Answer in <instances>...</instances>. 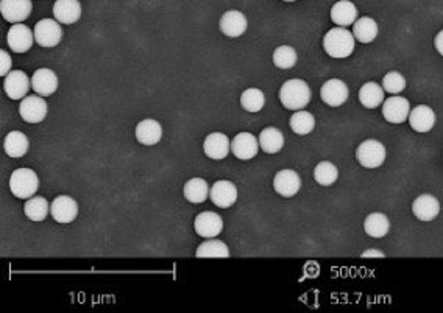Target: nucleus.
I'll use <instances>...</instances> for the list:
<instances>
[{
  "label": "nucleus",
  "instance_id": "nucleus-1",
  "mask_svg": "<svg viewBox=\"0 0 443 313\" xmlns=\"http://www.w3.org/2000/svg\"><path fill=\"white\" fill-rule=\"evenodd\" d=\"M279 100L286 109L300 111L306 108L307 103L311 102V89L303 79H287L279 89Z\"/></svg>",
  "mask_w": 443,
  "mask_h": 313
},
{
  "label": "nucleus",
  "instance_id": "nucleus-2",
  "mask_svg": "<svg viewBox=\"0 0 443 313\" xmlns=\"http://www.w3.org/2000/svg\"><path fill=\"white\" fill-rule=\"evenodd\" d=\"M356 45L353 31H348L345 26H335L326 33L324 38V49L333 58L350 56Z\"/></svg>",
  "mask_w": 443,
  "mask_h": 313
},
{
  "label": "nucleus",
  "instance_id": "nucleus-3",
  "mask_svg": "<svg viewBox=\"0 0 443 313\" xmlns=\"http://www.w3.org/2000/svg\"><path fill=\"white\" fill-rule=\"evenodd\" d=\"M39 188L38 175L31 169H17L10 178V189L16 198L29 199Z\"/></svg>",
  "mask_w": 443,
  "mask_h": 313
},
{
  "label": "nucleus",
  "instance_id": "nucleus-4",
  "mask_svg": "<svg viewBox=\"0 0 443 313\" xmlns=\"http://www.w3.org/2000/svg\"><path fill=\"white\" fill-rule=\"evenodd\" d=\"M387 151L382 142L377 139H367L356 150V159L365 169H378L386 161Z\"/></svg>",
  "mask_w": 443,
  "mask_h": 313
},
{
  "label": "nucleus",
  "instance_id": "nucleus-5",
  "mask_svg": "<svg viewBox=\"0 0 443 313\" xmlns=\"http://www.w3.org/2000/svg\"><path fill=\"white\" fill-rule=\"evenodd\" d=\"M35 41L36 44L41 45V47L50 49L55 47L59 43H61L63 38V30L61 25L55 19H43L35 25Z\"/></svg>",
  "mask_w": 443,
  "mask_h": 313
},
{
  "label": "nucleus",
  "instance_id": "nucleus-6",
  "mask_svg": "<svg viewBox=\"0 0 443 313\" xmlns=\"http://www.w3.org/2000/svg\"><path fill=\"white\" fill-rule=\"evenodd\" d=\"M411 112V103L409 100L400 96H392L382 103V116L388 123H402L409 119Z\"/></svg>",
  "mask_w": 443,
  "mask_h": 313
},
{
  "label": "nucleus",
  "instance_id": "nucleus-7",
  "mask_svg": "<svg viewBox=\"0 0 443 313\" xmlns=\"http://www.w3.org/2000/svg\"><path fill=\"white\" fill-rule=\"evenodd\" d=\"M348 96H350L348 86L339 78L328 79L320 89L321 100H324L328 106H331V108H339V106L344 105L348 100Z\"/></svg>",
  "mask_w": 443,
  "mask_h": 313
},
{
  "label": "nucleus",
  "instance_id": "nucleus-8",
  "mask_svg": "<svg viewBox=\"0 0 443 313\" xmlns=\"http://www.w3.org/2000/svg\"><path fill=\"white\" fill-rule=\"evenodd\" d=\"M6 43L10 49L16 53H25L31 49L35 43V33H31L29 26L21 24H15L6 33Z\"/></svg>",
  "mask_w": 443,
  "mask_h": 313
},
{
  "label": "nucleus",
  "instance_id": "nucleus-9",
  "mask_svg": "<svg viewBox=\"0 0 443 313\" xmlns=\"http://www.w3.org/2000/svg\"><path fill=\"white\" fill-rule=\"evenodd\" d=\"M31 0H0V13L5 21L21 24L31 15Z\"/></svg>",
  "mask_w": 443,
  "mask_h": 313
},
{
  "label": "nucleus",
  "instance_id": "nucleus-10",
  "mask_svg": "<svg viewBox=\"0 0 443 313\" xmlns=\"http://www.w3.org/2000/svg\"><path fill=\"white\" fill-rule=\"evenodd\" d=\"M194 229L200 237L214 238L224 229V220L216 212H201L194 220Z\"/></svg>",
  "mask_w": 443,
  "mask_h": 313
},
{
  "label": "nucleus",
  "instance_id": "nucleus-11",
  "mask_svg": "<svg viewBox=\"0 0 443 313\" xmlns=\"http://www.w3.org/2000/svg\"><path fill=\"white\" fill-rule=\"evenodd\" d=\"M301 188V179L297 171L281 170L273 178V189L283 198H292L298 193Z\"/></svg>",
  "mask_w": 443,
  "mask_h": 313
},
{
  "label": "nucleus",
  "instance_id": "nucleus-12",
  "mask_svg": "<svg viewBox=\"0 0 443 313\" xmlns=\"http://www.w3.org/2000/svg\"><path fill=\"white\" fill-rule=\"evenodd\" d=\"M412 214L420 222H433L440 214V203L431 193H423L417 197L412 203Z\"/></svg>",
  "mask_w": 443,
  "mask_h": 313
},
{
  "label": "nucleus",
  "instance_id": "nucleus-13",
  "mask_svg": "<svg viewBox=\"0 0 443 313\" xmlns=\"http://www.w3.org/2000/svg\"><path fill=\"white\" fill-rule=\"evenodd\" d=\"M19 114L27 123H39L47 116V102L43 97H25L19 105Z\"/></svg>",
  "mask_w": 443,
  "mask_h": 313
},
{
  "label": "nucleus",
  "instance_id": "nucleus-14",
  "mask_svg": "<svg viewBox=\"0 0 443 313\" xmlns=\"http://www.w3.org/2000/svg\"><path fill=\"white\" fill-rule=\"evenodd\" d=\"M50 214L58 223H72L78 215V204L71 197H57L50 204Z\"/></svg>",
  "mask_w": 443,
  "mask_h": 313
},
{
  "label": "nucleus",
  "instance_id": "nucleus-15",
  "mask_svg": "<svg viewBox=\"0 0 443 313\" xmlns=\"http://www.w3.org/2000/svg\"><path fill=\"white\" fill-rule=\"evenodd\" d=\"M3 89L11 100L25 98L30 91V78L22 70H13L5 77Z\"/></svg>",
  "mask_w": 443,
  "mask_h": 313
},
{
  "label": "nucleus",
  "instance_id": "nucleus-16",
  "mask_svg": "<svg viewBox=\"0 0 443 313\" xmlns=\"http://www.w3.org/2000/svg\"><path fill=\"white\" fill-rule=\"evenodd\" d=\"M211 201L217 206V208L226 209L236 203L238 199V189L231 181H217L210 190Z\"/></svg>",
  "mask_w": 443,
  "mask_h": 313
},
{
  "label": "nucleus",
  "instance_id": "nucleus-17",
  "mask_svg": "<svg viewBox=\"0 0 443 313\" xmlns=\"http://www.w3.org/2000/svg\"><path fill=\"white\" fill-rule=\"evenodd\" d=\"M231 151L240 161H248L258 155L259 151V141L250 132H239V135L233 139L231 142Z\"/></svg>",
  "mask_w": 443,
  "mask_h": 313
},
{
  "label": "nucleus",
  "instance_id": "nucleus-18",
  "mask_svg": "<svg viewBox=\"0 0 443 313\" xmlns=\"http://www.w3.org/2000/svg\"><path fill=\"white\" fill-rule=\"evenodd\" d=\"M247 17L238 10L226 11L220 19V31L228 38H239L247 31Z\"/></svg>",
  "mask_w": 443,
  "mask_h": 313
},
{
  "label": "nucleus",
  "instance_id": "nucleus-19",
  "mask_svg": "<svg viewBox=\"0 0 443 313\" xmlns=\"http://www.w3.org/2000/svg\"><path fill=\"white\" fill-rule=\"evenodd\" d=\"M31 88L41 97H49L55 94L58 89V77L50 69H38L31 77Z\"/></svg>",
  "mask_w": 443,
  "mask_h": 313
},
{
  "label": "nucleus",
  "instance_id": "nucleus-20",
  "mask_svg": "<svg viewBox=\"0 0 443 313\" xmlns=\"http://www.w3.org/2000/svg\"><path fill=\"white\" fill-rule=\"evenodd\" d=\"M407 122L414 131L429 132L435 125V112L431 109V106L420 105L409 112Z\"/></svg>",
  "mask_w": 443,
  "mask_h": 313
},
{
  "label": "nucleus",
  "instance_id": "nucleus-21",
  "mask_svg": "<svg viewBox=\"0 0 443 313\" xmlns=\"http://www.w3.org/2000/svg\"><path fill=\"white\" fill-rule=\"evenodd\" d=\"M53 16L59 24H75L82 17V3L78 0H57L53 5Z\"/></svg>",
  "mask_w": 443,
  "mask_h": 313
},
{
  "label": "nucleus",
  "instance_id": "nucleus-22",
  "mask_svg": "<svg viewBox=\"0 0 443 313\" xmlns=\"http://www.w3.org/2000/svg\"><path fill=\"white\" fill-rule=\"evenodd\" d=\"M203 150L206 153V156L220 161V159H225L231 150L230 139H228L224 132H211V135L206 136L205 139Z\"/></svg>",
  "mask_w": 443,
  "mask_h": 313
},
{
  "label": "nucleus",
  "instance_id": "nucleus-23",
  "mask_svg": "<svg viewBox=\"0 0 443 313\" xmlns=\"http://www.w3.org/2000/svg\"><path fill=\"white\" fill-rule=\"evenodd\" d=\"M358 8L350 0H339L331 8V21L339 26H350L358 21Z\"/></svg>",
  "mask_w": 443,
  "mask_h": 313
},
{
  "label": "nucleus",
  "instance_id": "nucleus-24",
  "mask_svg": "<svg viewBox=\"0 0 443 313\" xmlns=\"http://www.w3.org/2000/svg\"><path fill=\"white\" fill-rule=\"evenodd\" d=\"M163 137V128L153 119H144L136 126V139L143 145H157Z\"/></svg>",
  "mask_w": 443,
  "mask_h": 313
},
{
  "label": "nucleus",
  "instance_id": "nucleus-25",
  "mask_svg": "<svg viewBox=\"0 0 443 313\" xmlns=\"http://www.w3.org/2000/svg\"><path fill=\"white\" fill-rule=\"evenodd\" d=\"M359 102L367 109H377L384 103V89L378 83L368 82L359 91Z\"/></svg>",
  "mask_w": 443,
  "mask_h": 313
},
{
  "label": "nucleus",
  "instance_id": "nucleus-26",
  "mask_svg": "<svg viewBox=\"0 0 443 313\" xmlns=\"http://www.w3.org/2000/svg\"><path fill=\"white\" fill-rule=\"evenodd\" d=\"M378 24L375 19L364 16L359 17L358 21L353 24V35L356 38V41H359L362 44H370L378 36Z\"/></svg>",
  "mask_w": 443,
  "mask_h": 313
},
{
  "label": "nucleus",
  "instance_id": "nucleus-27",
  "mask_svg": "<svg viewBox=\"0 0 443 313\" xmlns=\"http://www.w3.org/2000/svg\"><path fill=\"white\" fill-rule=\"evenodd\" d=\"M259 146L263 148V151L268 153V155H273V153H278L284 146V136L278 128L275 126H267L259 135Z\"/></svg>",
  "mask_w": 443,
  "mask_h": 313
},
{
  "label": "nucleus",
  "instance_id": "nucleus-28",
  "mask_svg": "<svg viewBox=\"0 0 443 313\" xmlns=\"http://www.w3.org/2000/svg\"><path fill=\"white\" fill-rule=\"evenodd\" d=\"M364 231L372 238H382L391 231V222H388L387 215L381 214V212H373V214L367 215L365 218Z\"/></svg>",
  "mask_w": 443,
  "mask_h": 313
},
{
  "label": "nucleus",
  "instance_id": "nucleus-29",
  "mask_svg": "<svg viewBox=\"0 0 443 313\" xmlns=\"http://www.w3.org/2000/svg\"><path fill=\"white\" fill-rule=\"evenodd\" d=\"M29 137L21 131H11L6 135L3 148L10 158H22L29 151Z\"/></svg>",
  "mask_w": 443,
  "mask_h": 313
},
{
  "label": "nucleus",
  "instance_id": "nucleus-30",
  "mask_svg": "<svg viewBox=\"0 0 443 313\" xmlns=\"http://www.w3.org/2000/svg\"><path fill=\"white\" fill-rule=\"evenodd\" d=\"M196 257H198V259H206V257L228 259L230 257V250H228V246L224 242L217 241L216 237L206 238V242L201 243L197 248Z\"/></svg>",
  "mask_w": 443,
  "mask_h": 313
},
{
  "label": "nucleus",
  "instance_id": "nucleus-31",
  "mask_svg": "<svg viewBox=\"0 0 443 313\" xmlns=\"http://www.w3.org/2000/svg\"><path fill=\"white\" fill-rule=\"evenodd\" d=\"M184 198L191 203H203L210 197V188L203 178H192L184 184Z\"/></svg>",
  "mask_w": 443,
  "mask_h": 313
},
{
  "label": "nucleus",
  "instance_id": "nucleus-32",
  "mask_svg": "<svg viewBox=\"0 0 443 313\" xmlns=\"http://www.w3.org/2000/svg\"><path fill=\"white\" fill-rule=\"evenodd\" d=\"M49 203L43 197H31L27 199L24 206L25 217L31 220V222H43V220L49 214Z\"/></svg>",
  "mask_w": 443,
  "mask_h": 313
},
{
  "label": "nucleus",
  "instance_id": "nucleus-33",
  "mask_svg": "<svg viewBox=\"0 0 443 313\" xmlns=\"http://www.w3.org/2000/svg\"><path fill=\"white\" fill-rule=\"evenodd\" d=\"M289 125H291V128L295 135L306 136L314 130L315 119L311 112L300 109V111H295V114L291 117V121H289Z\"/></svg>",
  "mask_w": 443,
  "mask_h": 313
},
{
  "label": "nucleus",
  "instance_id": "nucleus-34",
  "mask_svg": "<svg viewBox=\"0 0 443 313\" xmlns=\"http://www.w3.org/2000/svg\"><path fill=\"white\" fill-rule=\"evenodd\" d=\"M339 176V170L335 165L330 161H324L317 164V167L314 169V178L320 185L324 188H328V185H333L335 181H337Z\"/></svg>",
  "mask_w": 443,
  "mask_h": 313
},
{
  "label": "nucleus",
  "instance_id": "nucleus-35",
  "mask_svg": "<svg viewBox=\"0 0 443 313\" xmlns=\"http://www.w3.org/2000/svg\"><path fill=\"white\" fill-rule=\"evenodd\" d=\"M266 105V97L263 94V91H259L256 88H250L244 91V94L240 96V106L247 112H259L264 108Z\"/></svg>",
  "mask_w": 443,
  "mask_h": 313
},
{
  "label": "nucleus",
  "instance_id": "nucleus-36",
  "mask_svg": "<svg viewBox=\"0 0 443 313\" xmlns=\"http://www.w3.org/2000/svg\"><path fill=\"white\" fill-rule=\"evenodd\" d=\"M297 52L291 45H281L273 52V64L278 69H292L297 64Z\"/></svg>",
  "mask_w": 443,
  "mask_h": 313
},
{
  "label": "nucleus",
  "instance_id": "nucleus-37",
  "mask_svg": "<svg viewBox=\"0 0 443 313\" xmlns=\"http://www.w3.org/2000/svg\"><path fill=\"white\" fill-rule=\"evenodd\" d=\"M381 86L387 94H400L406 89V78L400 72H388L382 78Z\"/></svg>",
  "mask_w": 443,
  "mask_h": 313
},
{
  "label": "nucleus",
  "instance_id": "nucleus-38",
  "mask_svg": "<svg viewBox=\"0 0 443 313\" xmlns=\"http://www.w3.org/2000/svg\"><path fill=\"white\" fill-rule=\"evenodd\" d=\"M0 61H2V64H0V75L6 77V73L11 69V58L5 50H0Z\"/></svg>",
  "mask_w": 443,
  "mask_h": 313
},
{
  "label": "nucleus",
  "instance_id": "nucleus-39",
  "mask_svg": "<svg viewBox=\"0 0 443 313\" xmlns=\"http://www.w3.org/2000/svg\"><path fill=\"white\" fill-rule=\"evenodd\" d=\"M434 45H435V49H437V52L440 53V55L443 56V30H440L437 33V36H435Z\"/></svg>",
  "mask_w": 443,
  "mask_h": 313
},
{
  "label": "nucleus",
  "instance_id": "nucleus-40",
  "mask_svg": "<svg viewBox=\"0 0 443 313\" xmlns=\"http://www.w3.org/2000/svg\"><path fill=\"white\" fill-rule=\"evenodd\" d=\"M362 257H386L384 252L379 250H365L362 252Z\"/></svg>",
  "mask_w": 443,
  "mask_h": 313
},
{
  "label": "nucleus",
  "instance_id": "nucleus-41",
  "mask_svg": "<svg viewBox=\"0 0 443 313\" xmlns=\"http://www.w3.org/2000/svg\"><path fill=\"white\" fill-rule=\"evenodd\" d=\"M283 2H297V0H283Z\"/></svg>",
  "mask_w": 443,
  "mask_h": 313
}]
</instances>
